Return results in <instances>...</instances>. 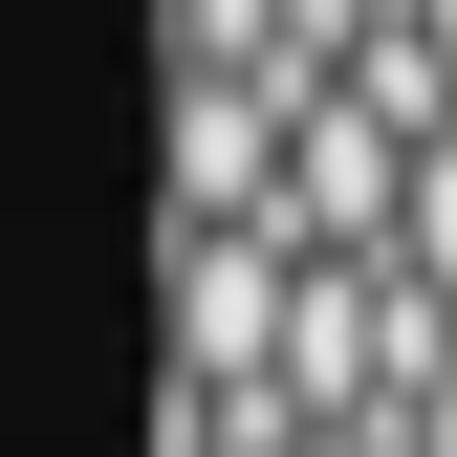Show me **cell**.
I'll return each instance as SVG.
<instances>
[{"instance_id":"3","label":"cell","mask_w":457,"mask_h":457,"mask_svg":"<svg viewBox=\"0 0 457 457\" xmlns=\"http://www.w3.org/2000/svg\"><path fill=\"white\" fill-rule=\"evenodd\" d=\"M414 44H436V66H457V0H414Z\"/></svg>"},{"instance_id":"2","label":"cell","mask_w":457,"mask_h":457,"mask_svg":"<svg viewBox=\"0 0 457 457\" xmlns=\"http://www.w3.org/2000/svg\"><path fill=\"white\" fill-rule=\"evenodd\" d=\"M262 457H392V436H262Z\"/></svg>"},{"instance_id":"4","label":"cell","mask_w":457,"mask_h":457,"mask_svg":"<svg viewBox=\"0 0 457 457\" xmlns=\"http://www.w3.org/2000/svg\"><path fill=\"white\" fill-rule=\"evenodd\" d=\"M414 457H457V392H436V414H414Z\"/></svg>"},{"instance_id":"1","label":"cell","mask_w":457,"mask_h":457,"mask_svg":"<svg viewBox=\"0 0 457 457\" xmlns=\"http://www.w3.org/2000/svg\"><path fill=\"white\" fill-rule=\"evenodd\" d=\"M392 262H414V283H436V305H457V131L414 153V240H392Z\"/></svg>"}]
</instances>
